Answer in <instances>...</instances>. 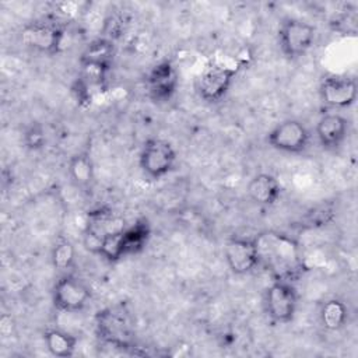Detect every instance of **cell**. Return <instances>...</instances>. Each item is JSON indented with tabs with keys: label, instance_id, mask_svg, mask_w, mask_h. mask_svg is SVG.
<instances>
[{
	"label": "cell",
	"instance_id": "1",
	"mask_svg": "<svg viewBox=\"0 0 358 358\" xmlns=\"http://www.w3.org/2000/svg\"><path fill=\"white\" fill-rule=\"evenodd\" d=\"M256 238L260 266L267 267L274 278L289 280L301 271L302 263L296 245L285 235L275 232H263Z\"/></svg>",
	"mask_w": 358,
	"mask_h": 358
},
{
	"label": "cell",
	"instance_id": "2",
	"mask_svg": "<svg viewBox=\"0 0 358 358\" xmlns=\"http://www.w3.org/2000/svg\"><path fill=\"white\" fill-rule=\"evenodd\" d=\"M115 43L109 38H96L91 41L81 53V77L91 85H103L108 73L112 69L115 57Z\"/></svg>",
	"mask_w": 358,
	"mask_h": 358
},
{
	"label": "cell",
	"instance_id": "3",
	"mask_svg": "<svg viewBox=\"0 0 358 358\" xmlns=\"http://www.w3.org/2000/svg\"><path fill=\"white\" fill-rule=\"evenodd\" d=\"M176 159V150L168 140L151 137L140 150L138 166L148 179L159 180L175 169Z\"/></svg>",
	"mask_w": 358,
	"mask_h": 358
},
{
	"label": "cell",
	"instance_id": "4",
	"mask_svg": "<svg viewBox=\"0 0 358 358\" xmlns=\"http://www.w3.org/2000/svg\"><path fill=\"white\" fill-rule=\"evenodd\" d=\"M21 42L34 52L53 56L62 50L64 27L55 20L28 22L20 32Z\"/></svg>",
	"mask_w": 358,
	"mask_h": 358
},
{
	"label": "cell",
	"instance_id": "5",
	"mask_svg": "<svg viewBox=\"0 0 358 358\" xmlns=\"http://www.w3.org/2000/svg\"><path fill=\"white\" fill-rule=\"evenodd\" d=\"M277 39L281 53L288 60L305 56L316 39V28L299 18H287L277 31Z\"/></svg>",
	"mask_w": 358,
	"mask_h": 358
},
{
	"label": "cell",
	"instance_id": "6",
	"mask_svg": "<svg viewBox=\"0 0 358 358\" xmlns=\"http://www.w3.org/2000/svg\"><path fill=\"white\" fill-rule=\"evenodd\" d=\"M264 306L271 322L278 324L292 322L298 308V292L292 281L274 278L266 289Z\"/></svg>",
	"mask_w": 358,
	"mask_h": 358
},
{
	"label": "cell",
	"instance_id": "7",
	"mask_svg": "<svg viewBox=\"0 0 358 358\" xmlns=\"http://www.w3.org/2000/svg\"><path fill=\"white\" fill-rule=\"evenodd\" d=\"M92 294L90 287L78 277L64 273L53 285L52 303L55 309L64 313L81 312L90 302Z\"/></svg>",
	"mask_w": 358,
	"mask_h": 358
},
{
	"label": "cell",
	"instance_id": "8",
	"mask_svg": "<svg viewBox=\"0 0 358 358\" xmlns=\"http://www.w3.org/2000/svg\"><path fill=\"white\" fill-rule=\"evenodd\" d=\"M267 144L281 152L301 154L310 144L309 129L296 119H287L277 123L266 137Z\"/></svg>",
	"mask_w": 358,
	"mask_h": 358
},
{
	"label": "cell",
	"instance_id": "9",
	"mask_svg": "<svg viewBox=\"0 0 358 358\" xmlns=\"http://www.w3.org/2000/svg\"><path fill=\"white\" fill-rule=\"evenodd\" d=\"M224 257L229 270L236 275L252 273L260 266L256 238L232 236L224 246Z\"/></svg>",
	"mask_w": 358,
	"mask_h": 358
},
{
	"label": "cell",
	"instance_id": "10",
	"mask_svg": "<svg viewBox=\"0 0 358 358\" xmlns=\"http://www.w3.org/2000/svg\"><path fill=\"white\" fill-rule=\"evenodd\" d=\"M235 76L236 69L222 64L208 66L197 78L196 90L199 96L207 103L220 102L227 95Z\"/></svg>",
	"mask_w": 358,
	"mask_h": 358
},
{
	"label": "cell",
	"instance_id": "11",
	"mask_svg": "<svg viewBox=\"0 0 358 358\" xmlns=\"http://www.w3.org/2000/svg\"><path fill=\"white\" fill-rule=\"evenodd\" d=\"M126 228L124 220L109 207H96L87 214L84 227L85 246L92 252L96 250L101 239L112 232Z\"/></svg>",
	"mask_w": 358,
	"mask_h": 358
},
{
	"label": "cell",
	"instance_id": "12",
	"mask_svg": "<svg viewBox=\"0 0 358 358\" xmlns=\"http://www.w3.org/2000/svg\"><path fill=\"white\" fill-rule=\"evenodd\" d=\"M357 81L352 77L341 74H330L324 77L319 85L320 101L334 109H345L357 101Z\"/></svg>",
	"mask_w": 358,
	"mask_h": 358
},
{
	"label": "cell",
	"instance_id": "13",
	"mask_svg": "<svg viewBox=\"0 0 358 358\" xmlns=\"http://www.w3.org/2000/svg\"><path fill=\"white\" fill-rule=\"evenodd\" d=\"M178 84V73L171 60L158 62L151 67L145 77L148 96L157 103L169 101L175 95Z\"/></svg>",
	"mask_w": 358,
	"mask_h": 358
},
{
	"label": "cell",
	"instance_id": "14",
	"mask_svg": "<svg viewBox=\"0 0 358 358\" xmlns=\"http://www.w3.org/2000/svg\"><path fill=\"white\" fill-rule=\"evenodd\" d=\"M96 331L102 341L112 347H129L130 324L127 316L115 308H106L96 315Z\"/></svg>",
	"mask_w": 358,
	"mask_h": 358
},
{
	"label": "cell",
	"instance_id": "15",
	"mask_svg": "<svg viewBox=\"0 0 358 358\" xmlns=\"http://www.w3.org/2000/svg\"><path fill=\"white\" fill-rule=\"evenodd\" d=\"M316 137L324 150L340 148L348 137L350 122L341 113H324L316 123Z\"/></svg>",
	"mask_w": 358,
	"mask_h": 358
},
{
	"label": "cell",
	"instance_id": "16",
	"mask_svg": "<svg viewBox=\"0 0 358 358\" xmlns=\"http://www.w3.org/2000/svg\"><path fill=\"white\" fill-rule=\"evenodd\" d=\"M249 197L260 206H273L281 196V185L271 173H257L248 183Z\"/></svg>",
	"mask_w": 358,
	"mask_h": 358
},
{
	"label": "cell",
	"instance_id": "17",
	"mask_svg": "<svg viewBox=\"0 0 358 358\" xmlns=\"http://www.w3.org/2000/svg\"><path fill=\"white\" fill-rule=\"evenodd\" d=\"M67 173L73 185L81 190H90L95 182V169L90 152L81 151L70 157Z\"/></svg>",
	"mask_w": 358,
	"mask_h": 358
},
{
	"label": "cell",
	"instance_id": "18",
	"mask_svg": "<svg viewBox=\"0 0 358 358\" xmlns=\"http://www.w3.org/2000/svg\"><path fill=\"white\" fill-rule=\"evenodd\" d=\"M151 238V225L147 218H138L134 224L123 229L124 256L138 255L148 245Z\"/></svg>",
	"mask_w": 358,
	"mask_h": 358
},
{
	"label": "cell",
	"instance_id": "19",
	"mask_svg": "<svg viewBox=\"0 0 358 358\" xmlns=\"http://www.w3.org/2000/svg\"><path fill=\"white\" fill-rule=\"evenodd\" d=\"M43 340L48 351L53 357H59V358L73 357L77 348V337L57 327L45 330Z\"/></svg>",
	"mask_w": 358,
	"mask_h": 358
},
{
	"label": "cell",
	"instance_id": "20",
	"mask_svg": "<svg viewBox=\"0 0 358 358\" xmlns=\"http://www.w3.org/2000/svg\"><path fill=\"white\" fill-rule=\"evenodd\" d=\"M319 319L322 326L329 331H337L343 329L348 319V308L338 298H330L320 306Z\"/></svg>",
	"mask_w": 358,
	"mask_h": 358
},
{
	"label": "cell",
	"instance_id": "21",
	"mask_svg": "<svg viewBox=\"0 0 358 358\" xmlns=\"http://www.w3.org/2000/svg\"><path fill=\"white\" fill-rule=\"evenodd\" d=\"M123 229L105 235L101 239L95 253H98L102 259H105L109 263H116L120 259L126 257L123 249Z\"/></svg>",
	"mask_w": 358,
	"mask_h": 358
},
{
	"label": "cell",
	"instance_id": "22",
	"mask_svg": "<svg viewBox=\"0 0 358 358\" xmlns=\"http://www.w3.org/2000/svg\"><path fill=\"white\" fill-rule=\"evenodd\" d=\"M50 260L55 268L60 271H67L74 266L76 262V248L69 239L57 241L50 252Z\"/></svg>",
	"mask_w": 358,
	"mask_h": 358
},
{
	"label": "cell",
	"instance_id": "23",
	"mask_svg": "<svg viewBox=\"0 0 358 358\" xmlns=\"http://www.w3.org/2000/svg\"><path fill=\"white\" fill-rule=\"evenodd\" d=\"M22 141H24V145L28 148V150H41L45 147L46 144V134H45V129L42 124L39 123H32L24 133V137H22Z\"/></svg>",
	"mask_w": 358,
	"mask_h": 358
}]
</instances>
